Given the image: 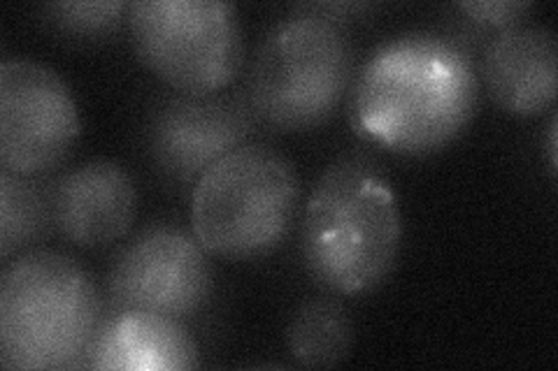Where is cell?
<instances>
[{
    "label": "cell",
    "mask_w": 558,
    "mask_h": 371,
    "mask_svg": "<svg viewBox=\"0 0 558 371\" xmlns=\"http://www.w3.org/2000/svg\"><path fill=\"white\" fill-rule=\"evenodd\" d=\"M347 98L349 123L365 143L400 156H428L475 119L480 75L457 40L412 30L373 49Z\"/></svg>",
    "instance_id": "cell-1"
},
{
    "label": "cell",
    "mask_w": 558,
    "mask_h": 371,
    "mask_svg": "<svg viewBox=\"0 0 558 371\" xmlns=\"http://www.w3.org/2000/svg\"><path fill=\"white\" fill-rule=\"evenodd\" d=\"M303 262L330 295L377 290L396 270L403 217L393 184L371 156L349 153L330 163L303 211Z\"/></svg>",
    "instance_id": "cell-2"
},
{
    "label": "cell",
    "mask_w": 558,
    "mask_h": 371,
    "mask_svg": "<svg viewBox=\"0 0 558 371\" xmlns=\"http://www.w3.org/2000/svg\"><path fill=\"white\" fill-rule=\"evenodd\" d=\"M92 274L57 251L10 260L0 279V364L3 369H84L102 321Z\"/></svg>",
    "instance_id": "cell-3"
},
{
    "label": "cell",
    "mask_w": 558,
    "mask_h": 371,
    "mask_svg": "<svg viewBox=\"0 0 558 371\" xmlns=\"http://www.w3.org/2000/svg\"><path fill=\"white\" fill-rule=\"evenodd\" d=\"M354 82V42L342 24L293 5L256 47L244 102L258 126L282 133L317 128Z\"/></svg>",
    "instance_id": "cell-4"
},
{
    "label": "cell",
    "mask_w": 558,
    "mask_h": 371,
    "mask_svg": "<svg viewBox=\"0 0 558 371\" xmlns=\"http://www.w3.org/2000/svg\"><path fill=\"white\" fill-rule=\"evenodd\" d=\"M301 180L289 158L247 143L209 168L191 196V230L209 256L264 258L282 246L299 219Z\"/></svg>",
    "instance_id": "cell-5"
},
{
    "label": "cell",
    "mask_w": 558,
    "mask_h": 371,
    "mask_svg": "<svg viewBox=\"0 0 558 371\" xmlns=\"http://www.w3.org/2000/svg\"><path fill=\"white\" fill-rule=\"evenodd\" d=\"M129 28L137 59L182 94H217L240 75L242 26L226 0H137Z\"/></svg>",
    "instance_id": "cell-6"
},
{
    "label": "cell",
    "mask_w": 558,
    "mask_h": 371,
    "mask_svg": "<svg viewBox=\"0 0 558 371\" xmlns=\"http://www.w3.org/2000/svg\"><path fill=\"white\" fill-rule=\"evenodd\" d=\"M82 135L77 102L63 77L43 63H0V165L16 174L54 172Z\"/></svg>",
    "instance_id": "cell-7"
},
{
    "label": "cell",
    "mask_w": 558,
    "mask_h": 371,
    "mask_svg": "<svg viewBox=\"0 0 558 371\" xmlns=\"http://www.w3.org/2000/svg\"><path fill=\"white\" fill-rule=\"evenodd\" d=\"M215 290L209 253L174 223H156L135 235L108 274L110 309H137L170 318L198 313Z\"/></svg>",
    "instance_id": "cell-8"
},
{
    "label": "cell",
    "mask_w": 558,
    "mask_h": 371,
    "mask_svg": "<svg viewBox=\"0 0 558 371\" xmlns=\"http://www.w3.org/2000/svg\"><path fill=\"white\" fill-rule=\"evenodd\" d=\"M258 126L242 96H191L166 100L149 123V153L168 180L194 184L226 153L247 145Z\"/></svg>",
    "instance_id": "cell-9"
},
{
    "label": "cell",
    "mask_w": 558,
    "mask_h": 371,
    "mask_svg": "<svg viewBox=\"0 0 558 371\" xmlns=\"http://www.w3.org/2000/svg\"><path fill=\"white\" fill-rule=\"evenodd\" d=\"M57 233L80 249H100L124 237L137 214V186L119 163H82L51 182Z\"/></svg>",
    "instance_id": "cell-10"
},
{
    "label": "cell",
    "mask_w": 558,
    "mask_h": 371,
    "mask_svg": "<svg viewBox=\"0 0 558 371\" xmlns=\"http://www.w3.org/2000/svg\"><path fill=\"white\" fill-rule=\"evenodd\" d=\"M482 79L502 112L537 116L551 110L558 94L556 33L537 24L498 30L484 49Z\"/></svg>",
    "instance_id": "cell-11"
},
{
    "label": "cell",
    "mask_w": 558,
    "mask_h": 371,
    "mask_svg": "<svg viewBox=\"0 0 558 371\" xmlns=\"http://www.w3.org/2000/svg\"><path fill=\"white\" fill-rule=\"evenodd\" d=\"M198 364L196 339L180 318L110 307L84 360V369L100 371H189Z\"/></svg>",
    "instance_id": "cell-12"
},
{
    "label": "cell",
    "mask_w": 558,
    "mask_h": 371,
    "mask_svg": "<svg viewBox=\"0 0 558 371\" xmlns=\"http://www.w3.org/2000/svg\"><path fill=\"white\" fill-rule=\"evenodd\" d=\"M287 344L301 367H338L354 346L352 313L338 297H310L291 318Z\"/></svg>",
    "instance_id": "cell-13"
},
{
    "label": "cell",
    "mask_w": 558,
    "mask_h": 371,
    "mask_svg": "<svg viewBox=\"0 0 558 371\" xmlns=\"http://www.w3.org/2000/svg\"><path fill=\"white\" fill-rule=\"evenodd\" d=\"M51 227V182L0 170V258L10 262L12 256L40 244Z\"/></svg>",
    "instance_id": "cell-14"
},
{
    "label": "cell",
    "mask_w": 558,
    "mask_h": 371,
    "mask_svg": "<svg viewBox=\"0 0 558 371\" xmlns=\"http://www.w3.org/2000/svg\"><path fill=\"white\" fill-rule=\"evenodd\" d=\"M45 22L70 38H108L129 24L131 3L124 0H86V3H49L43 8Z\"/></svg>",
    "instance_id": "cell-15"
},
{
    "label": "cell",
    "mask_w": 558,
    "mask_h": 371,
    "mask_svg": "<svg viewBox=\"0 0 558 371\" xmlns=\"http://www.w3.org/2000/svg\"><path fill=\"white\" fill-rule=\"evenodd\" d=\"M459 10L475 24L502 30L523 24V16L533 10V3L531 0H477V3H459Z\"/></svg>",
    "instance_id": "cell-16"
},
{
    "label": "cell",
    "mask_w": 558,
    "mask_h": 371,
    "mask_svg": "<svg viewBox=\"0 0 558 371\" xmlns=\"http://www.w3.org/2000/svg\"><path fill=\"white\" fill-rule=\"evenodd\" d=\"M303 5L312 12L326 16V20H330V22L342 24V26L347 22L363 20L365 14L375 12L373 3H303Z\"/></svg>",
    "instance_id": "cell-17"
},
{
    "label": "cell",
    "mask_w": 558,
    "mask_h": 371,
    "mask_svg": "<svg viewBox=\"0 0 558 371\" xmlns=\"http://www.w3.org/2000/svg\"><path fill=\"white\" fill-rule=\"evenodd\" d=\"M558 128V119H556V114L551 116V121H549V147H547V151H549V168H551V174H556V165H558V156H556V131Z\"/></svg>",
    "instance_id": "cell-18"
}]
</instances>
